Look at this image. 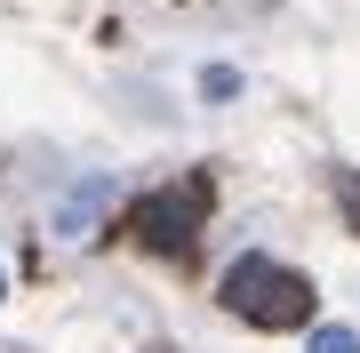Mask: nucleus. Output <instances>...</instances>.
<instances>
[{"label": "nucleus", "mask_w": 360, "mask_h": 353, "mask_svg": "<svg viewBox=\"0 0 360 353\" xmlns=\"http://www.w3.org/2000/svg\"><path fill=\"white\" fill-rule=\"evenodd\" d=\"M312 297H321V289L304 273H288V265H272V257H232V273H224V305L248 329H304Z\"/></svg>", "instance_id": "f257e3e1"}, {"label": "nucleus", "mask_w": 360, "mask_h": 353, "mask_svg": "<svg viewBox=\"0 0 360 353\" xmlns=\"http://www.w3.org/2000/svg\"><path fill=\"white\" fill-rule=\"evenodd\" d=\"M200 209H208L200 185H184V193H153V201L136 209L144 249H193V241H200Z\"/></svg>", "instance_id": "f03ea898"}, {"label": "nucleus", "mask_w": 360, "mask_h": 353, "mask_svg": "<svg viewBox=\"0 0 360 353\" xmlns=\"http://www.w3.org/2000/svg\"><path fill=\"white\" fill-rule=\"evenodd\" d=\"M104 209H112V177H89V185H72V201L56 209V225H65V241H89Z\"/></svg>", "instance_id": "7ed1b4c3"}, {"label": "nucleus", "mask_w": 360, "mask_h": 353, "mask_svg": "<svg viewBox=\"0 0 360 353\" xmlns=\"http://www.w3.org/2000/svg\"><path fill=\"white\" fill-rule=\"evenodd\" d=\"M312 353H360V337H352V329H336V321H328V329H312Z\"/></svg>", "instance_id": "20e7f679"}, {"label": "nucleus", "mask_w": 360, "mask_h": 353, "mask_svg": "<svg viewBox=\"0 0 360 353\" xmlns=\"http://www.w3.org/2000/svg\"><path fill=\"white\" fill-rule=\"evenodd\" d=\"M0 297H8V273H0Z\"/></svg>", "instance_id": "39448f33"}]
</instances>
